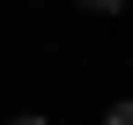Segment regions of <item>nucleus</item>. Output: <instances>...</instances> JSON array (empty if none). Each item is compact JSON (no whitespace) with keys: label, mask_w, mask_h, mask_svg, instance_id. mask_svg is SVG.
Listing matches in <instances>:
<instances>
[{"label":"nucleus","mask_w":133,"mask_h":125,"mask_svg":"<svg viewBox=\"0 0 133 125\" xmlns=\"http://www.w3.org/2000/svg\"><path fill=\"white\" fill-rule=\"evenodd\" d=\"M15 125H44V118H15Z\"/></svg>","instance_id":"obj_3"},{"label":"nucleus","mask_w":133,"mask_h":125,"mask_svg":"<svg viewBox=\"0 0 133 125\" xmlns=\"http://www.w3.org/2000/svg\"><path fill=\"white\" fill-rule=\"evenodd\" d=\"M81 7H96V15H118V7H126V0H81Z\"/></svg>","instance_id":"obj_2"},{"label":"nucleus","mask_w":133,"mask_h":125,"mask_svg":"<svg viewBox=\"0 0 133 125\" xmlns=\"http://www.w3.org/2000/svg\"><path fill=\"white\" fill-rule=\"evenodd\" d=\"M104 125H133V103H111V111H104Z\"/></svg>","instance_id":"obj_1"}]
</instances>
